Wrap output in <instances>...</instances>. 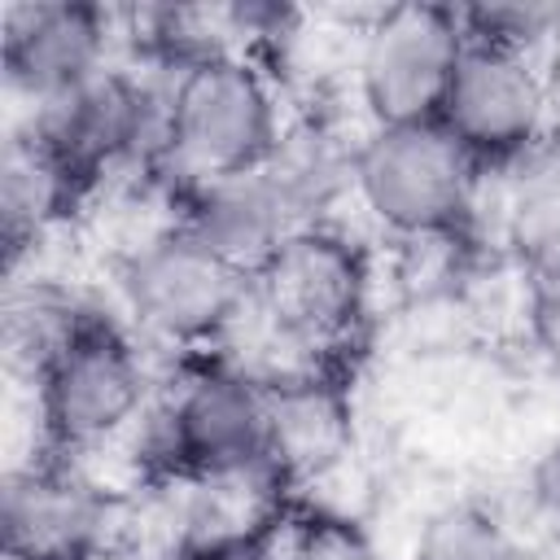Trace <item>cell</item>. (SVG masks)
<instances>
[{"label":"cell","instance_id":"1","mask_svg":"<svg viewBox=\"0 0 560 560\" xmlns=\"http://www.w3.org/2000/svg\"><path fill=\"white\" fill-rule=\"evenodd\" d=\"M284 140L267 70L236 48H214L166 70V149L149 179L171 201L206 179L245 175L271 162Z\"/></svg>","mask_w":560,"mask_h":560},{"label":"cell","instance_id":"2","mask_svg":"<svg viewBox=\"0 0 560 560\" xmlns=\"http://www.w3.org/2000/svg\"><path fill=\"white\" fill-rule=\"evenodd\" d=\"M144 464L153 477L188 486L280 477L271 459L267 381L214 350L188 354L149 420Z\"/></svg>","mask_w":560,"mask_h":560},{"label":"cell","instance_id":"3","mask_svg":"<svg viewBox=\"0 0 560 560\" xmlns=\"http://www.w3.org/2000/svg\"><path fill=\"white\" fill-rule=\"evenodd\" d=\"M31 368L39 451L66 459H79L83 451H96L101 442L131 429L149 398V372L136 332L92 302H70L61 311Z\"/></svg>","mask_w":560,"mask_h":560},{"label":"cell","instance_id":"4","mask_svg":"<svg viewBox=\"0 0 560 560\" xmlns=\"http://www.w3.org/2000/svg\"><path fill=\"white\" fill-rule=\"evenodd\" d=\"M481 171L442 122L368 127L350 158V188L398 241L451 245L472 228Z\"/></svg>","mask_w":560,"mask_h":560},{"label":"cell","instance_id":"5","mask_svg":"<svg viewBox=\"0 0 560 560\" xmlns=\"http://www.w3.org/2000/svg\"><path fill=\"white\" fill-rule=\"evenodd\" d=\"M368 298V249L332 223H306L289 232L284 245L249 280V315H258V324L280 346L306 354L311 363H328L359 337Z\"/></svg>","mask_w":560,"mask_h":560},{"label":"cell","instance_id":"6","mask_svg":"<svg viewBox=\"0 0 560 560\" xmlns=\"http://www.w3.org/2000/svg\"><path fill=\"white\" fill-rule=\"evenodd\" d=\"M127 319L184 354L214 350L249 315V276L223 262L175 219L149 232L118 267Z\"/></svg>","mask_w":560,"mask_h":560},{"label":"cell","instance_id":"7","mask_svg":"<svg viewBox=\"0 0 560 560\" xmlns=\"http://www.w3.org/2000/svg\"><path fill=\"white\" fill-rule=\"evenodd\" d=\"M31 136L61 166L70 188L88 201L105 175L122 166H158L166 149V79L105 66L74 92L31 109Z\"/></svg>","mask_w":560,"mask_h":560},{"label":"cell","instance_id":"8","mask_svg":"<svg viewBox=\"0 0 560 560\" xmlns=\"http://www.w3.org/2000/svg\"><path fill=\"white\" fill-rule=\"evenodd\" d=\"M468 31L455 4L411 0L372 18L359 44V101L372 127L438 122Z\"/></svg>","mask_w":560,"mask_h":560},{"label":"cell","instance_id":"9","mask_svg":"<svg viewBox=\"0 0 560 560\" xmlns=\"http://www.w3.org/2000/svg\"><path fill=\"white\" fill-rule=\"evenodd\" d=\"M551 101L556 88L538 52L468 35L438 122L459 140L477 171L490 175L521 162L547 136Z\"/></svg>","mask_w":560,"mask_h":560},{"label":"cell","instance_id":"10","mask_svg":"<svg viewBox=\"0 0 560 560\" xmlns=\"http://www.w3.org/2000/svg\"><path fill=\"white\" fill-rule=\"evenodd\" d=\"M109 525V494L66 455L39 451L4 477L0 529L9 560H101Z\"/></svg>","mask_w":560,"mask_h":560},{"label":"cell","instance_id":"11","mask_svg":"<svg viewBox=\"0 0 560 560\" xmlns=\"http://www.w3.org/2000/svg\"><path fill=\"white\" fill-rule=\"evenodd\" d=\"M109 66V9L88 0L9 4L0 22L4 83L35 109Z\"/></svg>","mask_w":560,"mask_h":560},{"label":"cell","instance_id":"12","mask_svg":"<svg viewBox=\"0 0 560 560\" xmlns=\"http://www.w3.org/2000/svg\"><path fill=\"white\" fill-rule=\"evenodd\" d=\"M171 210H175L171 219L179 228H188L201 245H210L223 262H232L249 280L284 245V236L302 228L293 219L284 192L267 175V166L192 184L171 201Z\"/></svg>","mask_w":560,"mask_h":560},{"label":"cell","instance_id":"13","mask_svg":"<svg viewBox=\"0 0 560 560\" xmlns=\"http://www.w3.org/2000/svg\"><path fill=\"white\" fill-rule=\"evenodd\" d=\"M79 206H83V197L70 188V179L44 153V144L31 136V127L22 122L18 131H9L4 162H0V210H4V249H9V262H18V254L39 232H48L52 223H61Z\"/></svg>","mask_w":560,"mask_h":560},{"label":"cell","instance_id":"14","mask_svg":"<svg viewBox=\"0 0 560 560\" xmlns=\"http://www.w3.org/2000/svg\"><path fill=\"white\" fill-rule=\"evenodd\" d=\"M411 560H512V534L490 503L451 499L420 521Z\"/></svg>","mask_w":560,"mask_h":560},{"label":"cell","instance_id":"15","mask_svg":"<svg viewBox=\"0 0 560 560\" xmlns=\"http://www.w3.org/2000/svg\"><path fill=\"white\" fill-rule=\"evenodd\" d=\"M525 324L542 359L560 368V271L525 276Z\"/></svg>","mask_w":560,"mask_h":560},{"label":"cell","instance_id":"16","mask_svg":"<svg viewBox=\"0 0 560 560\" xmlns=\"http://www.w3.org/2000/svg\"><path fill=\"white\" fill-rule=\"evenodd\" d=\"M529 499L538 503L542 516H551L560 525V442L547 446L538 455V464L529 468Z\"/></svg>","mask_w":560,"mask_h":560}]
</instances>
